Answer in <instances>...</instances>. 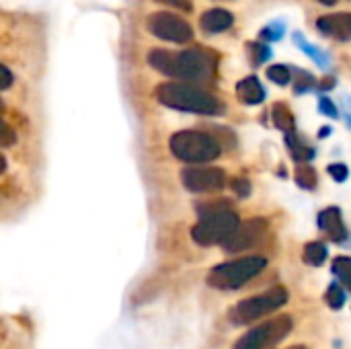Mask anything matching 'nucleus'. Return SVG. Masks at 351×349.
Here are the masks:
<instances>
[{
	"label": "nucleus",
	"mask_w": 351,
	"mask_h": 349,
	"mask_svg": "<svg viewBox=\"0 0 351 349\" xmlns=\"http://www.w3.org/2000/svg\"><path fill=\"white\" fill-rule=\"evenodd\" d=\"M148 64L165 76L187 80V82H210L216 76V56L193 47L183 51L152 49L148 53Z\"/></svg>",
	"instance_id": "obj_1"
},
{
	"label": "nucleus",
	"mask_w": 351,
	"mask_h": 349,
	"mask_svg": "<svg viewBox=\"0 0 351 349\" xmlns=\"http://www.w3.org/2000/svg\"><path fill=\"white\" fill-rule=\"evenodd\" d=\"M156 99L177 111L197 113V115H218L222 103L208 91L187 84V82H165L156 88Z\"/></svg>",
	"instance_id": "obj_2"
},
{
	"label": "nucleus",
	"mask_w": 351,
	"mask_h": 349,
	"mask_svg": "<svg viewBox=\"0 0 351 349\" xmlns=\"http://www.w3.org/2000/svg\"><path fill=\"white\" fill-rule=\"evenodd\" d=\"M171 152L183 163H210L220 156L222 146L216 138L197 130H183L171 136Z\"/></svg>",
	"instance_id": "obj_3"
},
{
	"label": "nucleus",
	"mask_w": 351,
	"mask_h": 349,
	"mask_svg": "<svg viewBox=\"0 0 351 349\" xmlns=\"http://www.w3.org/2000/svg\"><path fill=\"white\" fill-rule=\"evenodd\" d=\"M267 261L263 257H245L237 261H228L222 265H216L210 276L208 284L218 288V290H237L245 286L251 278L261 274L265 269Z\"/></svg>",
	"instance_id": "obj_4"
},
{
	"label": "nucleus",
	"mask_w": 351,
	"mask_h": 349,
	"mask_svg": "<svg viewBox=\"0 0 351 349\" xmlns=\"http://www.w3.org/2000/svg\"><path fill=\"white\" fill-rule=\"evenodd\" d=\"M288 302V290L282 286H276L259 296L247 298L243 302H239L232 311H230V321L234 325H249L278 309H282Z\"/></svg>",
	"instance_id": "obj_5"
},
{
	"label": "nucleus",
	"mask_w": 351,
	"mask_h": 349,
	"mask_svg": "<svg viewBox=\"0 0 351 349\" xmlns=\"http://www.w3.org/2000/svg\"><path fill=\"white\" fill-rule=\"evenodd\" d=\"M237 228H239V216L232 210H226L199 220V224L193 226L191 237L202 247L224 245Z\"/></svg>",
	"instance_id": "obj_6"
},
{
	"label": "nucleus",
	"mask_w": 351,
	"mask_h": 349,
	"mask_svg": "<svg viewBox=\"0 0 351 349\" xmlns=\"http://www.w3.org/2000/svg\"><path fill=\"white\" fill-rule=\"evenodd\" d=\"M290 331H292V319L290 317H276L274 321L263 323L261 327L243 335L232 349L271 348V346H278Z\"/></svg>",
	"instance_id": "obj_7"
},
{
	"label": "nucleus",
	"mask_w": 351,
	"mask_h": 349,
	"mask_svg": "<svg viewBox=\"0 0 351 349\" xmlns=\"http://www.w3.org/2000/svg\"><path fill=\"white\" fill-rule=\"evenodd\" d=\"M148 31L165 41L173 43H189L193 39V29L187 21L171 12H152L146 21Z\"/></svg>",
	"instance_id": "obj_8"
},
{
	"label": "nucleus",
	"mask_w": 351,
	"mask_h": 349,
	"mask_svg": "<svg viewBox=\"0 0 351 349\" xmlns=\"http://www.w3.org/2000/svg\"><path fill=\"white\" fill-rule=\"evenodd\" d=\"M181 179H183L185 189H189L193 193L218 191L226 183L224 171L222 169H216V167H193V169H185L181 173Z\"/></svg>",
	"instance_id": "obj_9"
},
{
	"label": "nucleus",
	"mask_w": 351,
	"mask_h": 349,
	"mask_svg": "<svg viewBox=\"0 0 351 349\" xmlns=\"http://www.w3.org/2000/svg\"><path fill=\"white\" fill-rule=\"evenodd\" d=\"M267 230V222L263 218H253L249 222L239 224V228L232 232V237L224 243V249L228 253H241L245 249H251L261 241V237Z\"/></svg>",
	"instance_id": "obj_10"
},
{
	"label": "nucleus",
	"mask_w": 351,
	"mask_h": 349,
	"mask_svg": "<svg viewBox=\"0 0 351 349\" xmlns=\"http://www.w3.org/2000/svg\"><path fill=\"white\" fill-rule=\"evenodd\" d=\"M317 27L321 33L335 37L339 41L351 39V14L350 12H337V14H327L317 21Z\"/></svg>",
	"instance_id": "obj_11"
},
{
	"label": "nucleus",
	"mask_w": 351,
	"mask_h": 349,
	"mask_svg": "<svg viewBox=\"0 0 351 349\" xmlns=\"http://www.w3.org/2000/svg\"><path fill=\"white\" fill-rule=\"evenodd\" d=\"M317 224L323 232H327V237L335 243H341L348 239V228L346 222L341 218V210L339 208H327L319 214Z\"/></svg>",
	"instance_id": "obj_12"
},
{
	"label": "nucleus",
	"mask_w": 351,
	"mask_h": 349,
	"mask_svg": "<svg viewBox=\"0 0 351 349\" xmlns=\"http://www.w3.org/2000/svg\"><path fill=\"white\" fill-rule=\"evenodd\" d=\"M234 16L226 8H210L199 16V25L206 33H222L232 25Z\"/></svg>",
	"instance_id": "obj_13"
},
{
	"label": "nucleus",
	"mask_w": 351,
	"mask_h": 349,
	"mask_svg": "<svg viewBox=\"0 0 351 349\" xmlns=\"http://www.w3.org/2000/svg\"><path fill=\"white\" fill-rule=\"evenodd\" d=\"M237 97L245 103V105H259L265 99V91L259 82L257 76H247L237 84Z\"/></svg>",
	"instance_id": "obj_14"
},
{
	"label": "nucleus",
	"mask_w": 351,
	"mask_h": 349,
	"mask_svg": "<svg viewBox=\"0 0 351 349\" xmlns=\"http://www.w3.org/2000/svg\"><path fill=\"white\" fill-rule=\"evenodd\" d=\"M271 117H274V123L276 128H280L284 134H292L296 132V121H294V115L290 111L288 105L284 103H276L274 109H271Z\"/></svg>",
	"instance_id": "obj_15"
},
{
	"label": "nucleus",
	"mask_w": 351,
	"mask_h": 349,
	"mask_svg": "<svg viewBox=\"0 0 351 349\" xmlns=\"http://www.w3.org/2000/svg\"><path fill=\"white\" fill-rule=\"evenodd\" d=\"M286 144H288V148H290L294 160H298L300 165H306V163L315 156V150H313L311 146H306V144L296 136V132L286 134Z\"/></svg>",
	"instance_id": "obj_16"
},
{
	"label": "nucleus",
	"mask_w": 351,
	"mask_h": 349,
	"mask_svg": "<svg viewBox=\"0 0 351 349\" xmlns=\"http://www.w3.org/2000/svg\"><path fill=\"white\" fill-rule=\"evenodd\" d=\"M327 259V247L323 243H308L304 247V261L308 265H321Z\"/></svg>",
	"instance_id": "obj_17"
},
{
	"label": "nucleus",
	"mask_w": 351,
	"mask_h": 349,
	"mask_svg": "<svg viewBox=\"0 0 351 349\" xmlns=\"http://www.w3.org/2000/svg\"><path fill=\"white\" fill-rule=\"evenodd\" d=\"M333 274L339 278V282L351 290V259L350 257H337L333 261Z\"/></svg>",
	"instance_id": "obj_18"
},
{
	"label": "nucleus",
	"mask_w": 351,
	"mask_h": 349,
	"mask_svg": "<svg viewBox=\"0 0 351 349\" xmlns=\"http://www.w3.org/2000/svg\"><path fill=\"white\" fill-rule=\"evenodd\" d=\"M296 183L302 187V189H315L317 185V171L308 165H300L296 169Z\"/></svg>",
	"instance_id": "obj_19"
},
{
	"label": "nucleus",
	"mask_w": 351,
	"mask_h": 349,
	"mask_svg": "<svg viewBox=\"0 0 351 349\" xmlns=\"http://www.w3.org/2000/svg\"><path fill=\"white\" fill-rule=\"evenodd\" d=\"M230 210V204L224 202V200H214V202H208V204H202L197 206V214L199 218H208V216H214V214H220V212H226Z\"/></svg>",
	"instance_id": "obj_20"
},
{
	"label": "nucleus",
	"mask_w": 351,
	"mask_h": 349,
	"mask_svg": "<svg viewBox=\"0 0 351 349\" xmlns=\"http://www.w3.org/2000/svg\"><path fill=\"white\" fill-rule=\"evenodd\" d=\"M267 76H269V80L271 82H276V84H280V86H286L288 82H290V68H286L284 64H274V66H269L267 68Z\"/></svg>",
	"instance_id": "obj_21"
},
{
	"label": "nucleus",
	"mask_w": 351,
	"mask_h": 349,
	"mask_svg": "<svg viewBox=\"0 0 351 349\" xmlns=\"http://www.w3.org/2000/svg\"><path fill=\"white\" fill-rule=\"evenodd\" d=\"M325 300H327V304L331 309H335V311L341 309L346 304V292H343V288L339 284H331L329 290H327V294H325Z\"/></svg>",
	"instance_id": "obj_22"
},
{
	"label": "nucleus",
	"mask_w": 351,
	"mask_h": 349,
	"mask_svg": "<svg viewBox=\"0 0 351 349\" xmlns=\"http://www.w3.org/2000/svg\"><path fill=\"white\" fill-rule=\"evenodd\" d=\"M16 140L14 132L8 128V123L4 119H0V146H12Z\"/></svg>",
	"instance_id": "obj_23"
},
{
	"label": "nucleus",
	"mask_w": 351,
	"mask_h": 349,
	"mask_svg": "<svg viewBox=\"0 0 351 349\" xmlns=\"http://www.w3.org/2000/svg\"><path fill=\"white\" fill-rule=\"evenodd\" d=\"M329 175H331L337 183H343V181H348V177H350V169H348L346 165L337 163V165H331V167H329Z\"/></svg>",
	"instance_id": "obj_24"
},
{
	"label": "nucleus",
	"mask_w": 351,
	"mask_h": 349,
	"mask_svg": "<svg viewBox=\"0 0 351 349\" xmlns=\"http://www.w3.org/2000/svg\"><path fill=\"white\" fill-rule=\"evenodd\" d=\"M156 2H160V4H165V6H171V8H179V10H183V12H191V10H193L191 0H156Z\"/></svg>",
	"instance_id": "obj_25"
},
{
	"label": "nucleus",
	"mask_w": 351,
	"mask_h": 349,
	"mask_svg": "<svg viewBox=\"0 0 351 349\" xmlns=\"http://www.w3.org/2000/svg\"><path fill=\"white\" fill-rule=\"evenodd\" d=\"M249 47H251V49H253V53H255V56H253L255 64H263V62H265V58L269 56V49H267L263 43H251Z\"/></svg>",
	"instance_id": "obj_26"
},
{
	"label": "nucleus",
	"mask_w": 351,
	"mask_h": 349,
	"mask_svg": "<svg viewBox=\"0 0 351 349\" xmlns=\"http://www.w3.org/2000/svg\"><path fill=\"white\" fill-rule=\"evenodd\" d=\"M232 189L239 197H247L251 193V183L247 179H234L232 181Z\"/></svg>",
	"instance_id": "obj_27"
},
{
	"label": "nucleus",
	"mask_w": 351,
	"mask_h": 349,
	"mask_svg": "<svg viewBox=\"0 0 351 349\" xmlns=\"http://www.w3.org/2000/svg\"><path fill=\"white\" fill-rule=\"evenodd\" d=\"M319 109H321L325 115H329V117H337V107H335L333 101L327 99V97H323V99L319 101Z\"/></svg>",
	"instance_id": "obj_28"
},
{
	"label": "nucleus",
	"mask_w": 351,
	"mask_h": 349,
	"mask_svg": "<svg viewBox=\"0 0 351 349\" xmlns=\"http://www.w3.org/2000/svg\"><path fill=\"white\" fill-rule=\"evenodd\" d=\"M12 72L6 68V66H2L0 64V91H4V88H8L10 84H12Z\"/></svg>",
	"instance_id": "obj_29"
},
{
	"label": "nucleus",
	"mask_w": 351,
	"mask_h": 349,
	"mask_svg": "<svg viewBox=\"0 0 351 349\" xmlns=\"http://www.w3.org/2000/svg\"><path fill=\"white\" fill-rule=\"evenodd\" d=\"M6 171V160H4V156L0 154V173H4Z\"/></svg>",
	"instance_id": "obj_30"
},
{
	"label": "nucleus",
	"mask_w": 351,
	"mask_h": 349,
	"mask_svg": "<svg viewBox=\"0 0 351 349\" xmlns=\"http://www.w3.org/2000/svg\"><path fill=\"white\" fill-rule=\"evenodd\" d=\"M319 2H321V4H325V6H333L337 0H319Z\"/></svg>",
	"instance_id": "obj_31"
},
{
	"label": "nucleus",
	"mask_w": 351,
	"mask_h": 349,
	"mask_svg": "<svg viewBox=\"0 0 351 349\" xmlns=\"http://www.w3.org/2000/svg\"><path fill=\"white\" fill-rule=\"evenodd\" d=\"M329 132H331L329 128H323V130H321V138H327V136H329Z\"/></svg>",
	"instance_id": "obj_32"
},
{
	"label": "nucleus",
	"mask_w": 351,
	"mask_h": 349,
	"mask_svg": "<svg viewBox=\"0 0 351 349\" xmlns=\"http://www.w3.org/2000/svg\"><path fill=\"white\" fill-rule=\"evenodd\" d=\"M290 349H306V348H300V346H294V348H290Z\"/></svg>",
	"instance_id": "obj_33"
},
{
	"label": "nucleus",
	"mask_w": 351,
	"mask_h": 349,
	"mask_svg": "<svg viewBox=\"0 0 351 349\" xmlns=\"http://www.w3.org/2000/svg\"><path fill=\"white\" fill-rule=\"evenodd\" d=\"M0 107H2V103H0Z\"/></svg>",
	"instance_id": "obj_34"
}]
</instances>
